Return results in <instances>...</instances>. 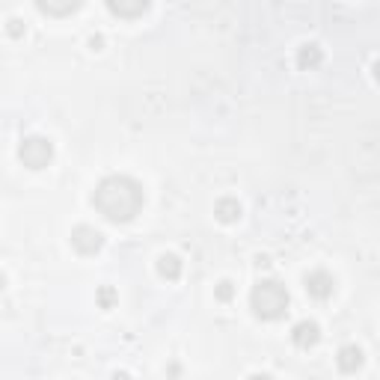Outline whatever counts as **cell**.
Returning <instances> with one entry per match:
<instances>
[{
	"label": "cell",
	"mask_w": 380,
	"mask_h": 380,
	"mask_svg": "<svg viewBox=\"0 0 380 380\" xmlns=\"http://www.w3.org/2000/svg\"><path fill=\"white\" fill-rule=\"evenodd\" d=\"M158 274L169 279V283H176L178 276H182V259L173 256V252H167V256H161L158 259Z\"/></svg>",
	"instance_id": "9"
},
{
	"label": "cell",
	"mask_w": 380,
	"mask_h": 380,
	"mask_svg": "<svg viewBox=\"0 0 380 380\" xmlns=\"http://www.w3.org/2000/svg\"><path fill=\"white\" fill-rule=\"evenodd\" d=\"M9 24H12V27H9V33H12V36H21V21H9Z\"/></svg>",
	"instance_id": "15"
},
{
	"label": "cell",
	"mask_w": 380,
	"mask_h": 380,
	"mask_svg": "<svg viewBox=\"0 0 380 380\" xmlns=\"http://www.w3.org/2000/svg\"><path fill=\"white\" fill-rule=\"evenodd\" d=\"M113 380H128V375H116Z\"/></svg>",
	"instance_id": "17"
},
{
	"label": "cell",
	"mask_w": 380,
	"mask_h": 380,
	"mask_svg": "<svg viewBox=\"0 0 380 380\" xmlns=\"http://www.w3.org/2000/svg\"><path fill=\"white\" fill-rule=\"evenodd\" d=\"M3 285H6V279H3V276H0V288H3Z\"/></svg>",
	"instance_id": "18"
},
{
	"label": "cell",
	"mask_w": 380,
	"mask_h": 380,
	"mask_svg": "<svg viewBox=\"0 0 380 380\" xmlns=\"http://www.w3.org/2000/svg\"><path fill=\"white\" fill-rule=\"evenodd\" d=\"M250 380H274V377H270V375H252Z\"/></svg>",
	"instance_id": "16"
},
{
	"label": "cell",
	"mask_w": 380,
	"mask_h": 380,
	"mask_svg": "<svg viewBox=\"0 0 380 380\" xmlns=\"http://www.w3.org/2000/svg\"><path fill=\"white\" fill-rule=\"evenodd\" d=\"M107 9H110L113 15H119V18H137L143 12H149V3H146V0H137V3H116V0H110Z\"/></svg>",
	"instance_id": "10"
},
{
	"label": "cell",
	"mask_w": 380,
	"mask_h": 380,
	"mask_svg": "<svg viewBox=\"0 0 380 380\" xmlns=\"http://www.w3.org/2000/svg\"><path fill=\"white\" fill-rule=\"evenodd\" d=\"M232 294H235L232 283H226V279H223V283L217 285V297H220V300H232Z\"/></svg>",
	"instance_id": "13"
},
{
	"label": "cell",
	"mask_w": 380,
	"mask_h": 380,
	"mask_svg": "<svg viewBox=\"0 0 380 380\" xmlns=\"http://www.w3.org/2000/svg\"><path fill=\"white\" fill-rule=\"evenodd\" d=\"M250 306L261 321H279L288 312V292L276 279H261L250 292Z\"/></svg>",
	"instance_id": "2"
},
{
	"label": "cell",
	"mask_w": 380,
	"mask_h": 380,
	"mask_svg": "<svg viewBox=\"0 0 380 380\" xmlns=\"http://www.w3.org/2000/svg\"><path fill=\"white\" fill-rule=\"evenodd\" d=\"M321 60H324V54L318 45H303V48L297 51V66L300 69H315V66H321Z\"/></svg>",
	"instance_id": "11"
},
{
	"label": "cell",
	"mask_w": 380,
	"mask_h": 380,
	"mask_svg": "<svg viewBox=\"0 0 380 380\" xmlns=\"http://www.w3.org/2000/svg\"><path fill=\"white\" fill-rule=\"evenodd\" d=\"M318 339H321V327L315 321H300V324H294V330H292V342L297 348H303V351H309L312 345H318Z\"/></svg>",
	"instance_id": "6"
},
{
	"label": "cell",
	"mask_w": 380,
	"mask_h": 380,
	"mask_svg": "<svg viewBox=\"0 0 380 380\" xmlns=\"http://www.w3.org/2000/svg\"><path fill=\"white\" fill-rule=\"evenodd\" d=\"M336 363H339V372H345V375H354L357 368H363V351H359L357 345H345V348L339 351Z\"/></svg>",
	"instance_id": "7"
},
{
	"label": "cell",
	"mask_w": 380,
	"mask_h": 380,
	"mask_svg": "<svg viewBox=\"0 0 380 380\" xmlns=\"http://www.w3.org/2000/svg\"><path fill=\"white\" fill-rule=\"evenodd\" d=\"M113 288H102V292H98V300H102V306L104 309H110V303H113Z\"/></svg>",
	"instance_id": "14"
},
{
	"label": "cell",
	"mask_w": 380,
	"mask_h": 380,
	"mask_svg": "<svg viewBox=\"0 0 380 380\" xmlns=\"http://www.w3.org/2000/svg\"><path fill=\"white\" fill-rule=\"evenodd\" d=\"M84 6V3H62V6H54V3H36V9L39 12H45V15H71V12H78V9Z\"/></svg>",
	"instance_id": "12"
},
{
	"label": "cell",
	"mask_w": 380,
	"mask_h": 380,
	"mask_svg": "<svg viewBox=\"0 0 380 380\" xmlns=\"http://www.w3.org/2000/svg\"><path fill=\"white\" fill-rule=\"evenodd\" d=\"M214 214H217V220H220V223H238L241 220V202H238V199H232V196H223V199H217Z\"/></svg>",
	"instance_id": "8"
},
{
	"label": "cell",
	"mask_w": 380,
	"mask_h": 380,
	"mask_svg": "<svg viewBox=\"0 0 380 380\" xmlns=\"http://www.w3.org/2000/svg\"><path fill=\"white\" fill-rule=\"evenodd\" d=\"M306 292H309L315 300H327V297L336 292V279L327 270H312L309 276H306Z\"/></svg>",
	"instance_id": "5"
},
{
	"label": "cell",
	"mask_w": 380,
	"mask_h": 380,
	"mask_svg": "<svg viewBox=\"0 0 380 380\" xmlns=\"http://www.w3.org/2000/svg\"><path fill=\"white\" fill-rule=\"evenodd\" d=\"M18 158H21L24 167L30 169H45L54 161V143L48 137H24L21 146H18Z\"/></svg>",
	"instance_id": "3"
},
{
	"label": "cell",
	"mask_w": 380,
	"mask_h": 380,
	"mask_svg": "<svg viewBox=\"0 0 380 380\" xmlns=\"http://www.w3.org/2000/svg\"><path fill=\"white\" fill-rule=\"evenodd\" d=\"M143 185L131 176H107L93 193V205L110 223H131L143 211Z\"/></svg>",
	"instance_id": "1"
},
{
	"label": "cell",
	"mask_w": 380,
	"mask_h": 380,
	"mask_svg": "<svg viewBox=\"0 0 380 380\" xmlns=\"http://www.w3.org/2000/svg\"><path fill=\"white\" fill-rule=\"evenodd\" d=\"M102 232L93 229V226H78L75 232H71V247H75L80 256H95L98 250H102Z\"/></svg>",
	"instance_id": "4"
}]
</instances>
